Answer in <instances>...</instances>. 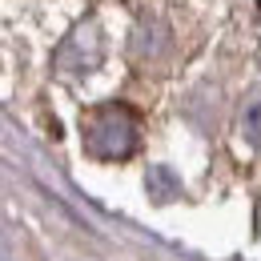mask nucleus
Returning <instances> with one entry per match:
<instances>
[{
	"mask_svg": "<svg viewBox=\"0 0 261 261\" xmlns=\"http://www.w3.org/2000/svg\"><path fill=\"white\" fill-rule=\"evenodd\" d=\"M81 137L97 161H129L141 145V121L129 105H97L85 113Z\"/></svg>",
	"mask_w": 261,
	"mask_h": 261,
	"instance_id": "nucleus-1",
	"label": "nucleus"
},
{
	"mask_svg": "<svg viewBox=\"0 0 261 261\" xmlns=\"http://www.w3.org/2000/svg\"><path fill=\"white\" fill-rule=\"evenodd\" d=\"M241 137L253 149H261V89H253L241 105Z\"/></svg>",
	"mask_w": 261,
	"mask_h": 261,
	"instance_id": "nucleus-3",
	"label": "nucleus"
},
{
	"mask_svg": "<svg viewBox=\"0 0 261 261\" xmlns=\"http://www.w3.org/2000/svg\"><path fill=\"white\" fill-rule=\"evenodd\" d=\"M145 185H149V197H153V201H157V205H169V201H173V197L181 193V185H177V177H173V173H169V169H153V173H149V181H145Z\"/></svg>",
	"mask_w": 261,
	"mask_h": 261,
	"instance_id": "nucleus-4",
	"label": "nucleus"
},
{
	"mask_svg": "<svg viewBox=\"0 0 261 261\" xmlns=\"http://www.w3.org/2000/svg\"><path fill=\"white\" fill-rule=\"evenodd\" d=\"M100 57H105L100 29L89 20V24L72 29V36L57 48V68H61L65 76H85V72H93V68L100 65Z\"/></svg>",
	"mask_w": 261,
	"mask_h": 261,
	"instance_id": "nucleus-2",
	"label": "nucleus"
}]
</instances>
